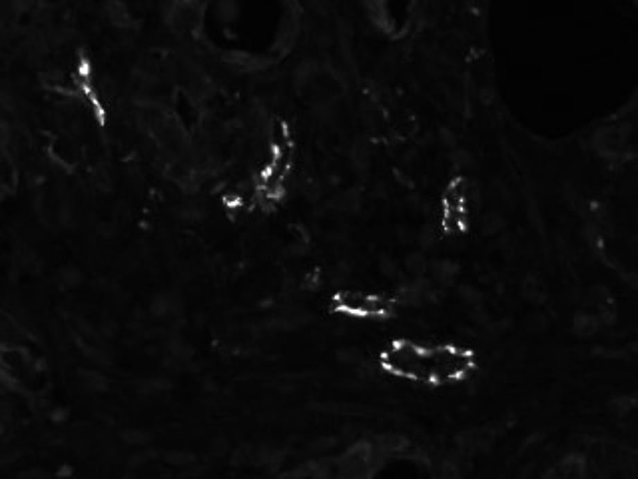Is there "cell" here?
<instances>
[{
	"label": "cell",
	"mask_w": 638,
	"mask_h": 479,
	"mask_svg": "<svg viewBox=\"0 0 638 479\" xmlns=\"http://www.w3.org/2000/svg\"><path fill=\"white\" fill-rule=\"evenodd\" d=\"M298 142L286 120L266 128V142L259 152V164L252 174L254 206L264 212L279 208L295 186Z\"/></svg>",
	"instance_id": "cell-2"
},
{
	"label": "cell",
	"mask_w": 638,
	"mask_h": 479,
	"mask_svg": "<svg viewBox=\"0 0 638 479\" xmlns=\"http://www.w3.org/2000/svg\"><path fill=\"white\" fill-rule=\"evenodd\" d=\"M478 222V190L465 170H451L439 182L431 206V224L439 238L459 244L473 236Z\"/></svg>",
	"instance_id": "cell-3"
},
{
	"label": "cell",
	"mask_w": 638,
	"mask_h": 479,
	"mask_svg": "<svg viewBox=\"0 0 638 479\" xmlns=\"http://www.w3.org/2000/svg\"><path fill=\"white\" fill-rule=\"evenodd\" d=\"M481 360V351L469 339L395 335L377 350V366L387 378L435 389L475 382Z\"/></svg>",
	"instance_id": "cell-1"
},
{
	"label": "cell",
	"mask_w": 638,
	"mask_h": 479,
	"mask_svg": "<svg viewBox=\"0 0 638 479\" xmlns=\"http://www.w3.org/2000/svg\"><path fill=\"white\" fill-rule=\"evenodd\" d=\"M395 289L377 286L343 284L334 287L327 296V312L331 318L351 323H381L399 312Z\"/></svg>",
	"instance_id": "cell-4"
}]
</instances>
